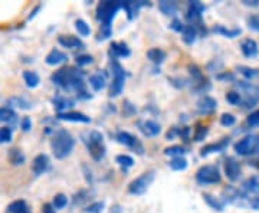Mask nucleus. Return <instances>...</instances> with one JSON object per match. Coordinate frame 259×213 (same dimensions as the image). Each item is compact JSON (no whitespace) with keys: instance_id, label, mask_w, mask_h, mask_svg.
Wrapping results in <instances>:
<instances>
[{"instance_id":"5","label":"nucleus","mask_w":259,"mask_h":213,"mask_svg":"<svg viewBox=\"0 0 259 213\" xmlns=\"http://www.w3.org/2000/svg\"><path fill=\"white\" fill-rule=\"evenodd\" d=\"M235 151L239 156H253L259 153V134H248L235 144Z\"/></svg>"},{"instance_id":"8","label":"nucleus","mask_w":259,"mask_h":213,"mask_svg":"<svg viewBox=\"0 0 259 213\" xmlns=\"http://www.w3.org/2000/svg\"><path fill=\"white\" fill-rule=\"evenodd\" d=\"M196 180L200 185H216L221 182V172L216 166L200 167L196 173Z\"/></svg>"},{"instance_id":"12","label":"nucleus","mask_w":259,"mask_h":213,"mask_svg":"<svg viewBox=\"0 0 259 213\" xmlns=\"http://www.w3.org/2000/svg\"><path fill=\"white\" fill-rule=\"evenodd\" d=\"M225 173H226V177L231 182L239 180V177H241V164L233 157L226 158V161H225Z\"/></svg>"},{"instance_id":"43","label":"nucleus","mask_w":259,"mask_h":213,"mask_svg":"<svg viewBox=\"0 0 259 213\" xmlns=\"http://www.w3.org/2000/svg\"><path fill=\"white\" fill-rule=\"evenodd\" d=\"M226 101L232 104V105H241L242 104V97L241 94L236 93V91H231V93L226 94Z\"/></svg>"},{"instance_id":"10","label":"nucleus","mask_w":259,"mask_h":213,"mask_svg":"<svg viewBox=\"0 0 259 213\" xmlns=\"http://www.w3.org/2000/svg\"><path fill=\"white\" fill-rule=\"evenodd\" d=\"M154 180V172H147V173H143L141 176L134 179L128 186V192L131 195H144L147 192V189L150 185L153 183Z\"/></svg>"},{"instance_id":"55","label":"nucleus","mask_w":259,"mask_h":213,"mask_svg":"<svg viewBox=\"0 0 259 213\" xmlns=\"http://www.w3.org/2000/svg\"><path fill=\"white\" fill-rule=\"evenodd\" d=\"M258 163H259V161H258Z\"/></svg>"},{"instance_id":"34","label":"nucleus","mask_w":259,"mask_h":213,"mask_svg":"<svg viewBox=\"0 0 259 213\" xmlns=\"http://www.w3.org/2000/svg\"><path fill=\"white\" fill-rule=\"evenodd\" d=\"M9 160L10 163H13L15 166H19V164L25 163V156L22 154V151L18 150V148H12L9 151Z\"/></svg>"},{"instance_id":"28","label":"nucleus","mask_w":259,"mask_h":213,"mask_svg":"<svg viewBox=\"0 0 259 213\" xmlns=\"http://www.w3.org/2000/svg\"><path fill=\"white\" fill-rule=\"evenodd\" d=\"M203 199L204 202L209 204L213 210H216V212H222L223 209H225V203H223L222 200H219L218 197H214V196L209 195V193H203Z\"/></svg>"},{"instance_id":"50","label":"nucleus","mask_w":259,"mask_h":213,"mask_svg":"<svg viewBox=\"0 0 259 213\" xmlns=\"http://www.w3.org/2000/svg\"><path fill=\"white\" fill-rule=\"evenodd\" d=\"M170 28L173 29V30H176V32H183L185 30V25L182 23V20H179V19H175L173 22H171V25H170Z\"/></svg>"},{"instance_id":"1","label":"nucleus","mask_w":259,"mask_h":213,"mask_svg":"<svg viewBox=\"0 0 259 213\" xmlns=\"http://www.w3.org/2000/svg\"><path fill=\"white\" fill-rule=\"evenodd\" d=\"M52 81L58 87H61L65 91H75L79 97L87 98L83 94H87L85 83L82 81V75L74 68H61L52 75Z\"/></svg>"},{"instance_id":"30","label":"nucleus","mask_w":259,"mask_h":213,"mask_svg":"<svg viewBox=\"0 0 259 213\" xmlns=\"http://www.w3.org/2000/svg\"><path fill=\"white\" fill-rule=\"evenodd\" d=\"M23 79H25V82H26L29 88H36L39 82H40V78L35 71H25L23 72Z\"/></svg>"},{"instance_id":"18","label":"nucleus","mask_w":259,"mask_h":213,"mask_svg":"<svg viewBox=\"0 0 259 213\" xmlns=\"http://www.w3.org/2000/svg\"><path fill=\"white\" fill-rule=\"evenodd\" d=\"M68 61V56L66 54H64L62 51H59V49H52L49 54L45 58V62H47L48 65H59V64H64Z\"/></svg>"},{"instance_id":"41","label":"nucleus","mask_w":259,"mask_h":213,"mask_svg":"<svg viewBox=\"0 0 259 213\" xmlns=\"http://www.w3.org/2000/svg\"><path fill=\"white\" fill-rule=\"evenodd\" d=\"M115 161H117L121 167H125V168L133 167V164H134L133 157H130L127 154H120V156H117V157H115Z\"/></svg>"},{"instance_id":"21","label":"nucleus","mask_w":259,"mask_h":213,"mask_svg":"<svg viewBox=\"0 0 259 213\" xmlns=\"http://www.w3.org/2000/svg\"><path fill=\"white\" fill-rule=\"evenodd\" d=\"M58 118L64 121H72V122H91V118L87 117L82 112L65 111L61 112V114H58Z\"/></svg>"},{"instance_id":"35","label":"nucleus","mask_w":259,"mask_h":213,"mask_svg":"<svg viewBox=\"0 0 259 213\" xmlns=\"http://www.w3.org/2000/svg\"><path fill=\"white\" fill-rule=\"evenodd\" d=\"M16 120V114L10 107H3L0 108V121L2 122H12Z\"/></svg>"},{"instance_id":"44","label":"nucleus","mask_w":259,"mask_h":213,"mask_svg":"<svg viewBox=\"0 0 259 213\" xmlns=\"http://www.w3.org/2000/svg\"><path fill=\"white\" fill-rule=\"evenodd\" d=\"M12 136H13V131L9 127H2L0 129V144L3 143H9L12 140Z\"/></svg>"},{"instance_id":"17","label":"nucleus","mask_w":259,"mask_h":213,"mask_svg":"<svg viewBox=\"0 0 259 213\" xmlns=\"http://www.w3.org/2000/svg\"><path fill=\"white\" fill-rule=\"evenodd\" d=\"M143 6H150V3L143 2V0H140V2H122V9H125L130 20L137 16L140 8H143Z\"/></svg>"},{"instance_id":"9","label":"nucleus","mask_w":259,"mask_h":213,"mask_svg":"<svg viewBox=\"0 0 259 213\" xmlns=\"http://www.w3.org/2000/svg\"><path fill=\"white\" fill-rule=\"evenodd\" d=\"M111 68L114 79H112L110 95H111V97H117V95H120V94L122 93V90H124V83H125V71H124V68H122L117 61H112Z\"/></svg>"},{"instance_id":"14","label":"nucleus","mask_w":259,"mask_h":213,"mask_svg":"<svg viewBox=\"0 0 259 213\" xmlns=\"http://www.w3.org/2000/svg\"><path fill=\"white\" fill-rule=\"evenodd\" d=\"M242 192L246 193L249 197H259V176L249 177L243 182Z\"/></svg>"},{"instance_id":"40","label":"nucleus","mask_w":259,"mask_h":213,"mask_svg":"<svg viewBox=\"0 0 259 213\" xmlns=\"http://www.w3.org/2000/svg\"><path fill=\"white\" fill-rule=\"evenodd\" d=\"M52 204H54V207L55 209H64L65 206L68 204V197H66V195H64V193H59V195H56L55 197H54V202H52Z\"/></svg>"},{"instance_id":"27","label":"nucleus","mask_w":259,"mask_h":213,"mask_svg":"<svg viewBox=\"0 0 259 213\" xmlns=\"http://www.w3.org/2000/svg\"><path fill=\"white\" fill-rule=\"evenodd\" d=\"M158 9L167 16H173L177 12V3L176 2H168V0H161V2H158Z\"/></svg>"},{"instance_id":"33","label":"nucleus","mask_w":259,"mask_h":213,"mask_svg":"<svg viewBox=\"0 0 259 213\" xmlns=\"http://www.w3.org/2000/svg\"><path fill=\"white\" fill-rule=\"evenodd\" d=\"M182 33H183V40H185L186 44H189V45H192L196 40V36H197V30L193 26H190V25L185 26V30Z\"/></svg>"},{"instance_id":"54","label":"nucleus","mask_w":259,"mask_h":213,"mask_svg":"<svg viewBox=\"0 0 259 213\" xmlns=\"http://www.w3.org/2000/svg\"><path fill=\"white\" fill-rule=\"evenodd\" d=\"M20 213H30V212H29V209H25L23 212H20Z\"/></svg>"},{"instance_id":"42","label":"nucleus","mask_w":259,"mask_h":213,"mask_svg":"<svg viewBox=\"0 0 259 213\" xmlns=\"http://www.w3.org/2000/svg\"><path fill=\"white\" fill-rule=\"evenodd\" d=\"M207 133H209V129H207L206 125L197 124L196 131H194V140H196V141H202V140H204V137L207 136Z\"/></svg>"},{"instance_id":"6","label":"nucleus","mask_w":259,"mask_h":213,"mask_svg":"<svg viewBox=\"0 0 259 213\" xmlns=\"http://www.w3.org/2000/svg\"><path fill=\"white\" fill-rule=\"evenodd\" d=\"M87 146H88L90 154L93 156L94 160L100 161L105 156V146H104V137L101 133L91 131L88 136V140H87Z\"/></svg>"},{"instance_id":"11","label":"nucleus","mask_w":259,"mask_h":213,"mask_svg":"<svg viewBox=\"0 0 259 213\" xmlns=\"http://www.w3.org/2000/svg\"><path fill=\"white\" fill-rule=\"evenodd\" d=\"M117 140H118V143H121V144H124V146H127V147L136 150L139 154H143V153H144V148H143V144L140 143V140L137 139V137H134L133 134H130V133L120 131V133L117 134Z\"/></svg>"},{"instance_id":"13","label":"nucleus","mask_w":259,"mask_h":213,"mask_svg":"<svg viewBox=\"0 0 259 213\" xmlns=\"http://www.w3.org/2000/svg\"><path fill=\"white\" fill-rule=\"evenodd\" d=\"M48 168H49V157H48L47 154H37L35 160H33V163H32L33 175L35 176H40V175H44L47 172Z\"/></svg>"},{"instance_id":"29","label":"nucleus","mask_w":259,"mask_h":213,"mask_svg":"<svg viewBox=\"0 0 259 213\" xmlns=\"http://www.w3.org/2000/svg\"><path fill=\"white\" fill-rule=\"evenodd\" d=\"M9 107H18V108H20V110H30L32 108V104H30V101H28L26 98H20V97H13V98H10V100H8V102H6Z\"/></svg>"},{"instance_id":"37","label":"nucleus","mask_w":259,"mask_h":213,"mask_svg":"<svg viewBox=\"0 0 259 213\" xmlns=\"http://www.w3.org/2000/svg\"><path fill=\"white\" fill-rule=\"evenodd\" d=\"M75 29L78 30V33H79L81 36H90V33H91L90 25H88L85 20H82V19L75 20Z\"/></svg>"},{"instance_id":"7","label":"nucleus","mask_w":259,"mask_h":213,"mask_svg":"<svg viewBox=\"0 0 259 213\" xmlns=\"http://www.w3.org/2000/svg\"><path fill=\"white\" fill-rule=\"evenodd\" d=\"M204 12V6L200 2H190L189 3V9L186 18L192 23L190 26H193L197 32H206V28H203V22H202V13Z\"/></svg>"},{"instance_id":"49","label":"nucleus","mask_w":259,"mask_h":213,"mask_svg":"<svg viewBox=\"0 0 259 213\" xmlns=\"http://www.w3.org/2000/svg\"><path fill=\"white\" fill-rule=\"evenodd\" d=\"M248 26L252 30L255 32H259V16L258 15H252L249 19H248Z\"/></svg>"},{"instance_id":"4","label":"nucleus","mask_w":259,"mask_h":213,"mask_svg":"<svg viewBox=\"0 0 259 213\" xmlns=\"http://www.w3.org/2000/svg\"><path fill=\"white\" fill-rule=\"evenodd\" d=\"M242 97V104L245 108H252L259 102V85L249 81H239L236 83Z\"/></svg>"},{"instance_id":"52","label":"nucleus","mask_w":259,"mask_h":213,"mask_svg":"<svg viewBox=\"0 0 259 213\" xmlns=\"http://www.w3.org/2000/svg\"><path fill=\"white\" fill-rule=\"evenodd\" d=\"M42 213H55V207L54 204L51 203H45L42 206Z\"/></svg>"},{"instance_id":"51","label":"nucleus","mask_w":259,"mask_h":213,"mask_svg":"<svg viewBox=\"0 0 259 213\" xmlns=\"http://www.w3.org/2000/svg\"><path fill=\"white\" fill-rule=\"evenodd\" d=\"M20 127H22V130L23 131L30 130V129H32V121H30V118H29V117H25V118L22 120V122H20Z\"/></svg>"},{"instance_id":"38","label":"nucleus","mask_w":259,"mask_h":213,"mask_svg":"<svg viewBox=\"0 0 259 213\" xmlns=\"http://www.w3.org/2000/svg\"><path fill=\"white\" fill-rule=\"evenodd\" d=\"M170 167L176 172H182V170H186L187 168V160L185 157H175L171 158V161L168 163Z\"/></svg>"},{"instance_id":"45","label":"nucleus","mask_w":259,"mask_h":213,"mask_svg":"<svg viewBox=\"0 0 259 213\" xmlns=\"http://www.w3.org/2000/svg\"><path fill=\"white\" fill-rule=\"evenodd\" d=\"M246 124L249 127H259V110L250 112V115L246 118Z\"/></svg>"},{"instance_id":"46","label":"nucleus","mask_w":259,"mask_h":213,"mask_svg":"<svg viewBox=\"0 0 259 213\" xmlns=\"http://www.w3.org/2000/svg\"><path fill=\"white\" fill-rule=\"evenodd\" d=\"M235 121H236V118L232 114H229V112H225L221 117V124L225 125V127H232L235 124Z\"/></svg>"},{"instance_id":"22","label":"nucleus","mask_w":259,"mask_h":213,"mask_svg":"<svg viewBox=\"0 0 259 213\" xmlns=\"http://www.w3.org/2000/svg\"><path fill=\"white\" fill-rule=\"evenodd\" d=\"M228 144H229V139H223L222 141H219V143L207 144V146H204V147L202 148L200 154L204 157V156H209V154H212V153H221V151H223L225 148L228 147Z\"/></svg>"},{"instance_id":"23","label":"nucleus","mask_w":259,"mask_h":213,"mask_svg":"<svg viewBox=\"0 0 259 213\" xmlns=\"http://www.w3.org/2000/svg\"><path fill=\"white\" fill-rule=\"evenodd\" d=\"M140 127H141L143 134H144V136H147V137H154V136L160 134V131H161V127L158 125L157 122L151 120L144 121Z\"/></svg>"},{"instance_id":"15","label":"nucleus","mask_w":259,"mask_h":213,"mask_svg":"<svg viewBox=\"0 0 259 213\" xmlns=\"http://www.w3.org/2000/svg\"><path fill=\"white\" fill-rule=\"evenodd\" d=\"M241 51L243 56H246V58H256L258 56V44L253 40V39H245V40H242L241 44Z\"/></svg>"},{"instance_id":"47","label":"nucleus","mask_w":259,"mask_h":213,"mask_svg":"<svg viewBox=\"0 0 259 213\" xmlns=\"http://www.w3.org/2000/svg\"><path fill=\"white\" fill-rule=\"evenodd\" d=\"M102 209H104V202H95V203L90 204V206L85 209V212L87 213H100V212H102Z\"/></svg>"},{"instance_id":"20","label":"nucleus","mask_w":259,"mask_h":213,"mask_svg":"<svg viewBox=\"0 0 259 213\" xmlns=\"http://www.w3.org/2000/svg\"><path fill=\"white\" fill-rule=\"evenodd\" d=\"M59 45H62L64 48H69V49H81L83 48V44L81 39H78L76 36L72 35H62L58 37Z\"/></svg>"},{"instance_id":"32","label":"nucleus","mask_w":259,"mask_h":213,"mask_svg":"<svg viewBox=\"0 0 259 213\" xmlns=\"http://www.w3.org/2000/svg\"><path fill=\"white\" fill-rule=\"evenodd\" d=\"M216 33H221L225 37H236L241 35V29H226L221 26V25H216L214 29H213Z\"/></svg>"},{"instance_id":"36","label":"nucleus","mask_w":259,"mask_h":213,"mask_svg":"<svg viewBox=\"0 0 259 213\" xmlns=\"http://www.w3.org/2000/svg\"><path fill=\"white\" fill-rule=\"evenodd\" d=\"M186 153V148L182 147V146H171V147H167L164 150V154L166 156H170V157H183Z\"/></svg>"},{"instance_id":"19","label":"nucleus","mask_w":259,"mask_h":213,"mask_svg":"<svg viewBox=\"0 0 259 213\" xmlns=\"http://www.w3.org/2000/svg\"><path fill=\"white\" fill-rule=\"evenodd\" d=\"M110 55L112 58H127L131 55V51L124 42H112L110 47Z\"/></svg>"},{"instance_id":"16","label":"nucleus","mask_w":259,"mask_h":213,"mask_svg":"<svg viewBox=\"0 0 259 213\" xmlns=\"http://www.w3.org/2000/svg\"><path fill=\"white\" fill-rule=\"evenodd\" d=\"M216 107H218L216 100H213L212 97H207V95H204V97H202L197 101V110H199V112H202V114L213 112L216 110Z\"/></svg>"},{"instance_id":"2","label":"nucleus","mask_w":259,"mask_h":213,"mask_svg":"<svg viewBox=\"0 0 259 213\" xmlns=\"http://www.w3.org/2000/svg\"><path fill=\"white\" fill-rule=\"evenodd\" d=\"M122 8V2H111L105 0L100 2L97 6V19L101 22V30L98 35V40H104L111 36V23L112 19L118 13V10Z\"/></svg>"},{"instance_id":"25","label":"nucleus","mask_w":259,"mask_h":213,"mask_svg":"<svg viewBox=\"0 0 259 213\" xmlns=\"http://www.w3.org/2000/svg\"><path fill=\"white\" fill-rule=\"evenodd\" d=\"M238 71L239 74L249 82H253L259 79V69H253V68H249V66H238Z\"/></svg>"},{"instance_id":"31","label":"nucleus","mask_w":259,"mask_h":213,"mask_svg":"<svg viewBox=\"0 0 259 213\" xmlns=\"http://www.w3.org/2000/svg\"><path fill=\"white\" fill-rule=\"evenodd\" d=\"M90 83H91V87H93L95 91H101L105 88V76L101 74H94L90 76Z\"/></svg>"},{"instance_id":"26","label":"nucleus","mask_w":259,"mask_h":213,"mask_svg":"<svg viewBox=\"0 0 259 213\" xmlns=\"http://www.w3.org/2000/svg\"><path fill=\"white\" fill-rule=\"evenodd\" d=\"M54 104H55L56 110L61 114V112H65L66 108H72L75 101L72 98H66V97H56L54 98Z\"/></svg>"},{"instance_id":"24","label":"nucleus","mask_w":259,"mask_h":213,"mask_svg":"<svg viewBox=\"0 0 259 213\" xmlns=\"http://www.w3.org/2000/svg\"><path fill=\"white\" fill-rule=\"evenodd\" d=\"M166 52L163 49H160V48H151L150 51H147V58L153 64H156V65L163 64L164 59H166Z\"/></svg>"},{"instance_id":"53","label":"nucleus","mask_w":259,"mask_h":213,"mask_svg":"<svg viewBox=\"0 0 259 213\" xmlns=\"http://www.w3.org/2000/svg\"><path fill=\"white\" fill-rule=\"evenodd\" d=\"M243 5H246V6H258L259 2L258 0H252V2H249V0H243Z\"/></svg>"},{"instance_id":"39","label":"nucleus","mask_w":259,"mask_h":213,"mask_svg":"<svg viewBox=\"0 0 259 213\" xmlns=\"http://www.w3.org/2000/svg\"><path fill=\"white\" fill-rule=\"evenodd\" d=\"M25 209H28L25 200H16V202H13V203H10L8 206V212L9 213H20L23 212Z\"/></svg>"},{"instance_id":"48","label":"nucleus","mask_w":259,"mask_h":213,"mask_svg":"<svg viewBox=\"0 0 259 213\" xmlns=\"http://www.w3.org/2000/svg\"><path fill=\"white\" fill-rule=\"evenodd\" d=\"M93 56L91 55H79L76 58V65L78 66H85L93 64Z\"/></svg>"},{"instance_id":"3","label":"nucleus","mask_w":259,"mask_h":213,"mask_svg":"<svg viewBox=\"0 0 259 213\" xmlns=\"http://www.w3.org/2000/svg\"><path fill=\"white\" fill-rule=\"evenodd\" d=\"M75 140L74 137L66 130H59L55 133L54 139L51 141V147L52 153L56 158H65L71 154V151L74 150Z\"/></svg>"}]
</instances>
